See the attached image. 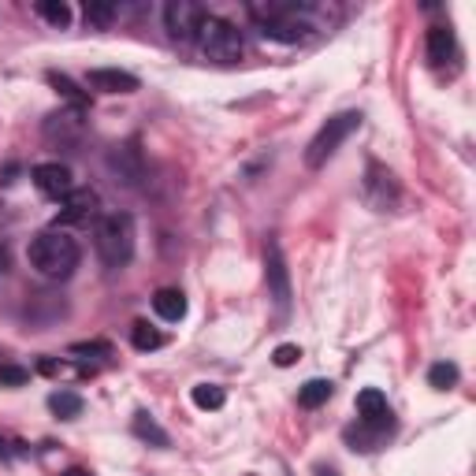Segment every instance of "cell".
<instances>
[{"label": "cell", "instance_id": "cell-25", "mask_svg": "<svg viewBox=\"0 0 476 476\" xmlns=\"http://www.w3.org/2000/svg\"><path fill=\"white\" fill-rule=\"evenodd\" d=\"M27 380H30V372L22 365H0V384L4 387H22Z\"/></svg>", "mask_w": 476, "mask_h": 476}, {"label": "cell", "instance_id": "cell-24", "mask_svg": "<svg viewBox=\"0 0 476 476\" xmlns=\"http://www.w3.org/2000/svg\"><path fill=\"white\" fill-rule=\"evenodd\" d=\"M38 372H45V376H90V368H74V365L56 361V358H41Z\"/></svg>", "mask_w": 476, "mask_h": 476}, {"label": "cell", "instance_id": "cell-11", "mask_svg": "<svg viewBox=\"0 0 476 476\" xmlns=\"http://www.w3.org/2000/svg\"><path fill=\"white\" fill-rule=\"evenodd\" d=\"M86 86L97 90V93H134L138 79L131 71H119V67H93L86 74Z\"/></svg>", "mask_w": 476, "mask_h": 476}, {"label": "cell", "instance_id": "cell-2", "mask_svg": "<svg viewBox=\"0 0 476 476\" xmlns=\"http://www.w3.org/2000/svg\"><path fill=\"white\" fill-rule=\"evenodd\" d=\"M93 246L105 268H123L134 257V220L127 212H105L93 228Z\"/></svg>", "mask_w": 476, "mask_h": 476}, {"label": "cell", "instance_id": "cell-13", "mask_svg": "<svg viewBox=\"0 0 476 476\" xmlns=\"http://www.w3.org/2000/svg\"><path fill=\"white\" fill-rule=\"evenodd\" d=\"M428 60H432V67L458 60V41H454V30L450 27H432L428 30Z\"/></svg>", "mask_w": 476, "mask_h": 476}, {"label": "cell", "instance_id": "cell-9", "mask_svg": "<svg viewBox=\"0 0 476 476\" xmlns=\"http://www.w3.org/2000/svg\"><path fill=\"white\" fill-rule=\"evenodd\" d=\"M97 205H101V197L97 190L82 186V190H71L64 197V209L56 212V228H71V223H90L97 216Z\"/></svg>", "mask_w": 476, "mask_h": 476}, {"label": "cell", "instance_id": "cell-29", "mask_svg": "<svg viewBox=\"0 0 476 476\" xmlns=\"http://www.w3.org/2000/svg\"><path fill=\"white\" fill-rule=\"evenodd\" d=\"M316 476H339V472H335V469H324V465H320V469H316Z\"/></svg>", "mask_w": 476, "mask_h": 476}, {"label": "cell", "instance_id": "cell-26", "mask_svg": "<svg viewBox=\"0 0 476 476\" xmlns=\"http://www.w3.org/2000/svg\"><path fill=\"white\" fill-rule=\"evenodd\" d=\"M298 358H302V350H298L294 342H283V346H275V354H272V361L280 365V368H290Z\"/></svg>", "mask_w": 476, "mask_h": 476}, {"label": "cell", "instance_id": "cell-1", "mask_svg": "<svg viewBox=\"0 0 476 476\" xmlns=\"http://www.w3.org/2000/svg\"><path fill=\"white\" fill-rule=\"evenodd\" d=\"M82 261V249L79 242H74L67 231L53 228V231H41L34 242H30V264L38 275H45V280H71L74 268H79Z\"/></svg>", "mask_w": 476, "mask_h": 476}, {"label": "cell", "instance_id": "cell-12", "mask_svg": "<svg viewBox=\"0 0 476 476\" xmlns=\"http://www.w3.org/2000/svg\"><path fill=\"white\" fill-rule=\"evenodd\" d=\"M79 131H82V108L56 112V116H48V123H45V138L48 142H74Z\"/></svg>", "mask_w": 476, "mask_h": 476}, {"label": "cell", "instance_id": "cell-3", "mask_svg": "<svg viewBox=\"0 0 476 476\" xmlns=\"http://www.w3.org/2000/svg\"><path fill=\"white\" fill-rule=\"evenodd\" d=\"M197 48H202V56L212 64H235L242 56V34L228 19L205 15L202 27H197Z\"/></svg>", "mask_w": 476, "mask_h": 476}, {"label": "cell", "instance_id": "cell-28", "mask_svg": "<svg viewBox=\"0 0 476 476\" xmlns=\"http://www.w3.org/2000/svg\"><path fill=\"white\" fill-rule=\"evenodd\" d=\"M64 476H93V472H86V469H67Z\"/></svg>", "mask_w": 476, "mask_h": 476}, {"label": "cell", "instance_id": "cell-20", "mask_svg": "<svg viewBox=\"0 0 476 476\" xmlns=\"http://www.w3.org/2000/svg\"><path fill=\"white\" fill-rule=\"evenodd\" d=\"M131 342H134V350H142V354H145V350H160L164 346V335L157 328H149L145 320H138L134 328H131Z\"/></svg>", "mask_w": 476, "mask_h": 476}, {"label": "cell", "instance_id": "cell-18", "mask_svg": "<svg viewBox=\"0 0 476 476\" xmlns=\"http://www.w3.org/2000/svg\"><path fill=\"white\" fill-rule=\"evenodd\" d=\"M190 398H194L197 410H220L223 402H228V391L216 387V384H197V387L190 391Z\"/></svg>", "mask_w": 476, "mask_h": 476}, {"label": "cell", "instance_id": "cell-10", "mask_svg": "<svg viewBox=\"0 0 476 476\" xmlns=\"http://www.w3.org/2000/svg\"><path fill=\"white\" fill-rule=\"evenodd\" d=\"M358 417H361L365 428L380 432V436L394 424V420H391V410H387L384 391H376V387H365V391L358 394Z\"/></svg>", "mask_w": 476, "mask_h": 476}, {"label": "cell", "instance_id": "cell-19", "mask_svg": "<svg viewBox=\"0 0 476 476\" xmlns=\"http://www.w3.org/2000/svg\"><path fill=\"white\" fill-rule=\"evenodd\" d=\"M428 387L432 391H450V387H458V365H450V361H439L428 368Z\"/></svg>", "mask_w": 476, "mask_h": 476}, {"label": "cell", "instance_id": "cell-30", "mask_svg": "<svg viewBox=\"0 0 476 476\" xmlns=\"http://www.w3.org/2000/svg\"><path fill=\"white\" fill-rule=\"evenodd\" d=\"M4 264H8V254H4V249H0V272H4Z\"/></svg>", "mask_w": 476, "mask_h": 476}, {"label": "cell", "instance_id": "cell-7", "mask_svg": "<svg viewBox=\"0 0 476 476\" xmlns=\"http://www.w3.org/2000/svg\"><path fill=\"white\" fill-rule=\"evenodd\" d=\"M365 197H368V205H372L376 212H387V209L398 205V183H394V175H391L384 164H376V160H368Z\"/></svg>", "mask_w": 476, "mask_h": 476}, {"label": "cell", "instance_id": "cell-17", "mask_svg": "<svg viewBox=\"0 0 476 476\" xmlns=\"http://www.w3.org/2000/svg\"><path fill=\"white\" fill-rule=\"evenodd\" d=\"M131 428H134V436L138 439H145V443H153V446H168L171 439H168V432L160 428V424L149 417V413H134V420H131Z\"/></svg>", "mask_w": 476, "mask_h": 476}, {"label": "cell", "instance_id": "cell-8", "mask_svg": "<svg viewBox=\"0 0 476 476\" xmlns=\"http://www.w3.org/2000/svg\"><path fill=\"white\" fill-rule=\"evenodd\" d=\"M34 186L45 194V197H53V202H64V197L74 190V179H71V168L60 164V160H48V164H38L34 171Z\"/></svg>", "mask_w": 476, "mask_h": 476}, {"label": "cell", "instance_id": "cell-6", "mask_svg": "<svg viewBox=\"0 0 476 476\" xmlns=\"http://www.w3.org/2000/svg\"><path fill=\"white\" fill-rule=\"evenodd\" d=\"M202 19H205V12L197 8L194 0H171V4L164 8V27L175 41H194Z\"/></svg>", "mask_w": 476, "mask_h": 476}, {"label": "cell", "instance_id": "cell-15", "mask_svg": "<svg viewBox=\"0 0 476 476\" xmlns=\"http://www.w3.org/2000/svg\"><path fill=\"white\" fill-rule=\"evenodd\" d=\"M332 394H335V384L332 380H309V384L298 387V402H302L306 410H316V406L328 402Z\"/></svg>", "mask_w": 476, "mask_h": 476}, {"label": "cell", "instance_id": "cell-4", "mask_svg": "<svg viewBox=\"0 0 476 476\" xmlns=\"http://www.w3.org/2000/svg\"><path fill=\"white\" fill-rule=\"evenodd\" d=\"M361 119H365L361 112H339V116H332V119L316 131V138L309 142L306 164H309V168H324V164H328V160L339 153V145L361 127Z\"/></svg>", "mask_w": 476, "mask_h": 476}, {"label": "cell", "instance_id": "cell-27", "mask_svg": "<svg viewBox=\"0 0 476 476\" xmlns=\"http://www.w3.org/2000/svg\"><path fill=\"white\" fill-rule=\"evenodd\" d=\"M8 458H12V446H8L4 436H0V462H8Z\"/></svg>", "mask_w": 476, "mask_h": 476}, {"label": "cell", "instance_id": "cell-14", "mask_svg": "<svg viewBox=\"0 0 476 476\" xmlns=\"http://www.w3.org/2000/svg\"><path fill=\"white\" fill-rule=\"evenodd\" d=\"M153 309H157L160 320H183V316H186V298H183V290L164 287V290H157V298H153Z\"/></svg>", "mask_w": 476, "mask_h": 476}, {"label": "cell", "instance_id": "cell-5", "mask_svg": "<svg viewBox=\"0 0 476 476\" xmlns=\"http://www.w3.org/2000/svg\"><path fill=\"white\" fill-rule=\"evenodd\" d=\"M264 280H268V298L275 302V309L287 313V309H290V272H287V261H283L280 242H268V254H264Z\"/></svg>", "mask_w": 476, "mask_h": 476}, {"label": "cell", "instance_id": "cell-16", "mask_svg": "<svg viewBox=\"0 0 476 476\" xmlns=\"http://www.w3.org/2000/svg\"><path fill=\"white\" fill-rule=\"evenodd\" d=\"M48 410H53L60 420H74L82 413V394H74V391H53L48 394Z\"/></svg>", "mask_w": 476, "mask_h": 476}, {"label": "cell", "instance_id": "cell-23", "mask_svg": "<svg viewBox=\"0 0 476 476\" xmlns=\"http://www.w3.org/2000/svg\"><path fill=\"white\" fill-rule=\"evenodd\" d=\"M112 19H116V4H105V0H90L86 4V22H93V27H112Z\"/></svg>", "mask_w": 476, "mask_h": 476}, {"label": "cell", "instance_id": "cell-22", "mask_svg": "<svg viewBox=\"0 0 476 476\" xmlns=\"http://www.w3.org/2000/svg\"><path fill=\"white\" fill-rule=\"evenodd\" d=\"M38 15L48 19V22H53V27H60V30L71 22V8L64 4V0H41V4H38Z\"/></svg>", "mask_w": 476, "mask_h": 476}, {"label": "cell", "instance_id": "cell-21", "mask_svg": "<svg viewBox=\"0 0 476 476\" xmlns=\"http://www.w3.org/2000/svg\"><path fill=\"white\" fill-rule=\"evenodd\" d=\"M48 82L56 86V93H64V97H67V101H71V108H86V93H82L79 86H74V82L67 79V74L48 71Z\"/></svg>", "mask_w": 476, "mask_h": 476}]
</instances>
